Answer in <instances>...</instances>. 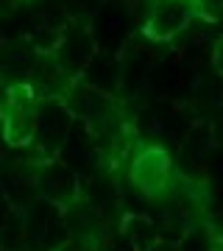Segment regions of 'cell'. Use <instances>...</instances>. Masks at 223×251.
Instances as JSON below:
<instances>
[{
    "instance_id": "6da1fadb",
    "label": "cell",
    "mask_w": 223,
    "mask_h": 251,
    "mask_svg": "<svg viewBox=\"0 0 223 251\" xmlns=\"http://www.w3.org/2000/svg\"><path fill=\"white\" fill-rule=\"evenodd\" d=\"M128 176L134 187L148 198H165L173 193V162L170 153L156 143H137Z\"/></svg>"
},
{
    "instance_id": "7a4b0ae2",
    "label": "cell",
    "mask_w": 223,
    "mask_h": 251,
    "mask_svg": "<svg viewBox=\"0 0 223 251\" xmlns=\"http://www.w3.org/2000/svg\"><path fill=\"white\" fill-rule=\"evenodd\" d=\"M3 134L11 145H25L36 134V95L28 84H11L0 109Z\"/></svg>"
},
{
    "instance_id": "3957f363",
    "label": "cell",
    "mask_w": 223,
    "mask_h": 251,
    "mask_svg": "<svg viewBox=\"0 0 223 251\" xmlns=\"http://www.w3.org/2000/svg\"><path fill=\"white\" fill-rule=\"evenodd\" d=\"M193 23L187 0H151L148 14L143 20V34L151 42H170L184 34Z\"/></svg>"
},
{
    "instance_id": "277c9868",
    "label": "cell",
    "mask_w": 223,
    "mask_h": 251,
    "mask_svg": "<svg viewBox=\"0 0 223 251\" xmlns=\"http://www.w3.org/2000/svg\"><path fill=\"white\" fill-rule=\"evenodd\" d=\"M193 20L204 23H221L223 20V0H187Z\"/></svg>"
},
{
    "instance_id": "5b68a950",
    "label": "cell",
    "mask_w": 223,
    "mask_h": 251,
    "mask_svg": "<svg viewBox=\"0 0 223 251\" xmlns=\"http://www.w3.org/2000/svg\"><path fill=\"white\" fill-rule=\"evenodd\" d=\"M212 64L215 70L223 75V36H218V42H215V50H212Z\"/></svg>"
},
{
    "instance_id": "8992f818",
    "label": "cell",
    "mask_w": 223,
    "mask_h": 251,
    "mask_svg": "<svg viewBox=\"0 0 223 251\" xmlns=\"http://www.w3.org/2000/svg\"><path fill=\"white\" fill-rule=\"evenodd\" d=\"M53 251H81L78 246H73V243H62V246H56Z\"/></svg>"
}]
</instances>
